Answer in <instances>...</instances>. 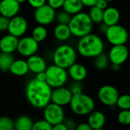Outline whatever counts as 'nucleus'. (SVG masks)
I'll use <instances>...</instances> for the list:
<instances>
[{
    "instance_id": "nucleus-35",
    "label": "nucleus",
    "mask_w": 130,
    "mask_h": 130,
    "mask_svg": "<svg viewBox=\"0 0 130 130\" xmlns=\"http://www.w3.org/2000/svg\"><path fill=\"white\" fill-rule=\"evenodd\" d=\"M79 82H75L69 88L73 95L82 93V85L79 84Z\"/></svg>"
},
{
    "instance_id": "nucleus-31",
    "label": "nucleus",
    "mask_w": 130,
    "mask_h": 130,
    "mask_svg": "<svg viewBox=\"0 0 130 130\" xmlns=\"http://www.w3.org/2000/svg\"><path fill=\"white\" fill-rule=\"evenodd\" d=\"M13 129H14V122L10 117H0V130H12Z\"/></svg>"
},
{
    "instance_id": "nucleus-47",
    "label": "nucleus",
    "mask_w": 130,
    "mask_h": 130,
    "mask_svg": "<svg viewBox=\"0 0 130 130\" xmlns=\"http://www.w3.org/2000/svg\"><path fill=\"white\" fill-rule=\"evenodd\" d=\"M129 77H130V66H129Z\"/></svg>"
},
{
    "instance_id": "nucleus-25",
    "label": "nucleus",
    "mask_w": 130,
    "mask_h": 130,
    "mask_svg": "<svg viewBox=\"0 0 130 130\" xmlns=\"http://www.w3.org/2000/svg\"><path fill=\"white\" fill-rule=\"evenodd\" d=\"M12 53H0V70L2 72L9 71L11 64L14 62Z\"/></svg>"
},
{
    "instance_id": "nucleus-3",
    "label": "nucleus",
    "mask_w": 130,
    "mask_h": 130,
    "mask_svg": "<svg viewBox=\"0 0 130 130\" xmlns=\"http://www.w3.org/2000/svg\"><path fill=\"white\" fill-rule=\"evenodd\" d=\"M93 24L88 13L81 11L72 15V19L69 23V27L72 35L81 38L91 33Z\"/></svg>"
},
{
    "instance_id": "nucleus-49",
    "label": "nucleus",
    "mask_w": 130,
    "mask_h": 130,
    "mask_svg": "<svg viewBox=\"0 0 130 130\" xmlns=\"http://www.w3.org/2000/svg\"><path fill=\"white\" fill-rule=\"evenodd\" d=\"M0 15H1V14H0Z\"/></svg>"
},
{
    "instance_id": "nucleus-48",
    "label": "nucleus",
    "mask_w": 130,
    "mask_h": 130,
    "mask_svg": "<svg viewBox=\"0 0 130 130\" xmlns=\"http://www.w3.org/2000/svg\"><path fill=\"white\" fill-rule=\"evenodd\" d=\"M2 53V51H1V49H0V53Z\"/></svg>"
},
{
    "instance_id": "nucleus-37",
    "label": "nucleus",
    "mask_w": 130,
    "mask_h": 130,
    "mask_svg": "<svg viewBox=\"0 0 130 130\" xmlns=\"http://www.w3.org/2000/svg\"><path fill=\"white\" fill-rule=\"evenodd\" d=\"M46 2L47 0H27V2L29 3V5L34 8H37L43 5L44 4L46 3Z\"/></svg>"
},
{
    "instance_id": "nucleus-50",
    "label": "nucleus",
    "mask_w": 130,
    "mask_h": 130,
    "mask_svg": "<svg viewBox=\"0 0 130 130\" xmlns=\"http://www.w3.org/2000/svg\"><path fill=\"white\" fill-rule=\"evenodd\" d=\"M0 38H1V37H0Z\"/></svg>"
},
{
    "instance_id": "nucleus-11",
    "label": "nucleus",
    "mask_w": 130,
    "mask_h": 130,
    "mask_svg": "<svg viewBox=\"0 0 130 130\" xmlns=\"http://www.w3.org/2000/svg\"><path fill=\"white\" fill-rule=\"evenodd\" d=\"M129 56L128 47L125 44L113 45L108 53V57L112 65L121 66L126 62Z\"/></svg>"
},
{
    "instance_id": "nucleus-20",
    "label": "nucleus",
    "mask_w": 130,
    "mask_h": 130,
    "mask_svg": "<svg viewBox=\"0 0 130 130\" xmlns=\"http://www.w3.org/2000/svg\"><path fill=\"white\" fill-rule=\"evenodd\" d=\"M120 14L119 10L115 7H107L104 11L103 22L108 27L117 24L120 21Z\"/></svg>"
},
{
    "instance_id": "nucleus-27",
    "label": "nucleus",
    "mask_w": 130,
    "mask_h": 130,
    "mask_svg": "<svg viewBox=\"0 0 130 130\" xmlns=\"http://www.w3.org/2000/svg\"><path fill=\"white\" fill-rule=\"evenodd\" d=\"M110 59L108 57V54H104V53H101L98 56L94 57V67L98 69V70H104L105 69L109 63H110Z\"/></svg>"
},
{
    "instance_id": "nucleus-6",
    "label": "nucleus",
    "mask_w": 130,
    "mask_h": 130,
    "mask_svg": "<svg viewBox=\"0 0 130 130\" xmlns=\"http://www.w3.org/2000/svg\"><path fill=\"white\" fill-rule=\"evenodd\" d=\"M45 73L46 77V82L52 88L64 86L69 78L66 69L60 67L56 64L47 66Z\"/></svg>"
},
{
    "instance_id": "nucleus-10",
    "label": "nucleus",
    "mask_w": 130,
    "mask_h": 130,
    "mask_svg": "<svg viewBox=\"0 0 130 130\" xmlns=\"http://www.w3.org/2000/svg\"><path fill=\"white\" fill-rule=\"evenodd\" d=\"M120 97L118 90L113 85H106L100 88L98 92V100L108 107L115 106Z\"/></svg>"
},
{
    "instance_id": "nucleus-26",
    "label": "nucleus",
    "mask_w": 130,
    "mask_h": 130,
    "mask_svg": "<svg viewBox=\"0 0 130 130\" xmlns=\"http://www.w3.org/2000/svg\"><path fill=\"white\" fill-rule=\"evenodd\" d=\"M88 15L94 24H101L103 22L104 10L99 8L96 5H94L90 8Z\"/></svg>"
},
{
    "instance_id": "nucleus-46",
    "label": "nucleus",
    "mask_w": 130,
    "mask_h": 130,
    "mask_svg": "<svg viewBox=\"0 0 130 130\" xmlns=\"http://www.w3.org/2000/svg\"><path fill=\"white\" fill-rule=\"evenodd\" d=\"M108 2H113V1H114V0H107Z\"/></svg>"
},
{
    "instance_id": "nucleus-21",
    "label": "nucleus",
    "mask_w": 130,
    "mask_h": 130,
    "mask_svg": "<svg viewBox=\"0 0 130 130\" xmlns=\"http://www.w3.org/2000/svg\"><path fill=\"white\" fill-rule=\"evenodd\" d=\"M9 72L16 76H24L29 72L28 65L27 60L24 59H17L14 60L11 64Z\"/></svg>"
},
{
    "instance_id": "nucleus-18",
    "label": "nucleus",
    "mask_w": 130,
    "mask_h": 130,
    "mask_svg": "<svg viewBox=\"0 0 130 130\" xmlns=\"http://www.w3.org/2000/svg\"><path fill=\"white\" fill-rule=\"evenodd\" d=\"M69 76L75 82H82L88 76L86 67L78 62H75L68 69Z\"/></svg>"
},
{
    "instance_id": "nucleus-7",
    "label": "nucleus",
    "mask_w": 130,
    "mask_h": 130,
    "mask_svg": "<svg viewBox=\"0 0 130 130\" xmlns=\"http://www.w3.org/2000/svg\"><path fill=\"white\" fill-rule=\"evenodd\" d=\"M105 35L107 41L112 46L126 44L129 40V33L127 30L123 26L118 24L109 26Z\"/></svg>"
},
{
    "instance_id": "nucleus-14",
    "label": "nucleus",
    "mask_w": 130,
    "mask_h": 130,
    "mask_svg": "<svg viewBox=\"0 0 130 130\" xmlns=\"http://www.w3.org/2000/svg\"><path fill=\"white\" fill-rule=\"evenodd\" d=\"M72 97L73 94L70 88H66L64 86L56 88L52 91L51 102L64 107L66 105H69Z\"/></svg>"
},
{
    "instance_id": "nucleus-36",
    "label": "nucleus",
    "mask_w": 130,
    "mask_h": 130,
    "mask_svg": "<svg viewBox=\"0 0 130 130\" xmlns=\"http://www.w3.org/2000/svg\"><path fill=\"white\" fill-rule=\"evenodd\" d=\"M65 0H47V4L54 9H59L62 8Z\"/></svg>"
},
{
    "instance_id": "nucleus-2",
    "label": "nucleus",
    "mask_w": 130,
    "mask_h": 130,
    "mask_svg": "<svg viewBox=\"0 0 130 130\" xmlns=\"http://www.w3.org/2000/svg\"><path fill=\"white\" fill-rule=\"evenodd\" d=\"M104 43L97 34H89L81 37L77 44V52L83 57L94 58L104 53Z\"/></svg>"
},
{
    "instance_id": "nucleus-13",
    "label": "nucleus",
    "mask_w": 130,
    "mask_h": 130,
    "mask_svg": "<svg viewBox=\"0 0 130 130\" xmlns=\"http://www.w3.org/2000/svg\"><path fill=\"white\" fill-rule=\"evenodd\" d=\"M28 27L27 21L25 18L21 15H15L10 18L8 27V32L17 37H21L25 34Z\"/></svg>"
},
{
    "instance_id": "nucleus-32",
    "label": "nucleus",
    "mask_w": 130,
    "mask_h": 130,
    "mask_svg": "<svg viewBox=\"0 0 130 130\" xmlns=\"http://www.w3.org/2000/svg\"><path fill=\"white\" fill-rule=\"evenodd\" d=\"M32 130H53V126L43 119L34 123Z\"/></svg>"
},
{
    "instance_id": "nucleus-30",
    "label": "nucleus",
    "mask_w": 130,
    "mask_h": 130,
    "mask_svg": "<svg viewBox=\"0 0 130 130\" xmlns=\"http://www.w3.org/2000/svg\"><path fill=\"white\" fill-rule=\"evenodd\" d=\"M117 120L123 126H129L130 110H121L117 115Z\"/></svg>"
},
{
    "instance_id": "nucleus-24",
    "label": "nucleus",
    "mask_w": 130,
    "mask_h": 130,
    "mask_svg": "<svg viewBox=\"0 0 130 130\" xmlns=\"http://www.w3.org/2000/svg\"><path fill=\"white\" fill-rule=\"evenodd\" d=\"M34 122L28 116H20L14 122V129L18 130H32Z\"/></svg>"
},
{
    "instance_id": "nucleus-1",
    "label": "nucleus",
    "mask_w": 130,
    "mask_h": 130,
    "mask_svg": "<svg viewBox=\"0 0 130 130\" xmlns=\"http://www.w3.org/2000/svg\"><path fill=\"white\" fill-rule=\"evenodd\" d=\"M52 88L46 82L36 79L29 81L25 88V96L31 106L38 109H43L51 102Z\"/></svg>"
},
{
    "instance_id": "nucleus-42",
    "label": "nucleus",
    "mask_w": 130,
    "mask_h": 130,
    "mask_svg": "<svg viewBox=\"0 0 130 130\" xmlns=\"http://www.w3.org/2000/svg\"><path fill=\"white\" fill-rule=\"evenodd\" d=\"M35 78L37 79V80H39V81L46 82V73H45V72H41L37 73V74H36Z\"/></svg>"
},
{
    "instance_id": "nucleus-33",
    "label": "nucleus",
    "mask_w": 130,
    "mask_h": 130,
    "mask_svg": "<svg viewBox=\"0 0 130 130\" xmlns=\"http://www.w3.org/2000/svg\"><path fill=\"white\" fill-rule=\"evenodd\" d=\"M72 15H71L70 14H69L68 12H66V11L63 10L56 14V21L58 22V24H69V23L70 22V21L72 19Z\"/></svg>"
},
{
    "instance_id": "nucleus-29",
    "label": "nucleus",
    "mask_w": 130,
    "mask_h": 130,
    "mask_svg": "<svg viewBox=\"0 0 130 130\" xmlns=\"http://www.w3.org/2000/svg\"><path fill=\"white\" fill-rule=\"evenodd\" d=\"M116 106L120 110H130V94L120 95Z\"/></svg>"
},
{
    "instance_id": "nucleus-45",
    "label": "nucleus",
    "mask_w": 130,
    "mask_h": 130,
    "mask_svg": "<svg viewBox=\"0 0 130 130\" xmlns=\"http://www.w3.org/2000/svg\"><path fill=\"white\" fill-rule=\"evenodd\" d=\"M18 2H19L20 4H21V3H24V2H27V0H16Z\"/></svg>"
},
{
    "instance_id": "nucleus-38",
    "label": "nucleus",
    "mask_w": 130,
    "mask_h": 130,
    "mask_svg": "<svg viewBox=\"0 0 130 130\" xmlns=\"http://www.w3.org/2000/svg\"><path fill=\"white\" fill-rule=\"evenodd\" d=\"M108 2L107 0H97L95 5L97 7H98L99 8L102 9V10H105L107 7H108Z\"/></svg>"
},
{
    "instance_id": "nucleus-28",
    "label": "nucleus",
    "mask_w": 130,
    "mask_h": 130,
    "mask_svg": "<svg viewBox=\"0 0 130 130\" xmlns=\"http://www.w3.org/2000/svg\"><path fill=\"white\" fill-rule=\"evenodd\" d=\"M47 34H48V32L45 26L40 25V24L35 27L32 31V37L34 40H36L38 43L43 41L46 38Z\"/></svg>"
},
{
    "instance_id": "nucleus-22",
    "label": "nucleus",
    "mask_w": 130,
    "mask_h": 130,
    "mask_svg": "<svg viewBox=\"0 0 130 130\" xmlns=\"http://www.w3.org/2000/svg\"><path fill=\"white\" fill-rule=\"evenodd\" d=\"M53 34L55 38L59 41H66L72 36L71 30L69 29V24H58L53 30Z\"/></svg>"
},
{
    "instance_id": "nucleus-5",
    "label": "nucleus",
    "mask_w": 130,
    "mask_h": 130,
    "mask_svg": "<svg viewBox=\"0 0 130 130\" xmlns=\"http://www.w3.org/2000/svg\"><path fill=\"white\" fill-rule=\"evenodd\" d=\"M69 107L73 113L78 116H87L95 108V102L89 95L83 92L73 95Z\"/></svg>"
},
{
    "instance_id": "nucleus-9",
    "label": "nucleus",
    "mask_w": 130,
    "mask_h": 130,
    "mask_svg": "<svg viewBox=\"0 0 130 130\" xmlns=\"http://www.w3.org/2000/svg\"><path fill=\"white\" fill-rule=\"evenodd\" d=\"M56 9L52 8L47 3L35 8L34 18L36 22L40 25H49L52 24L56 19Z\"/></svg>"
},
{
    "instance_id": "nucleus-16",
    "label": "nucleus",
    "mask_w": 130,
    "mask_h": 130,
    "mask_svg": "<svg viewBox=\"0 0 130 130\" xmlns=\"http://www.w3.org/2000/svg\"><path fill=\"white\" fill-rule=\"evenodd\" d=\"M19 39L12 34H6L0 38V49L2 53H13L18 49Z\"/></svg>"
},
{
    "instance_id": "nucleus-4",
    "label": "nucleus",
    "mask_w": 130,
    "mask_h": 130,
    "mask_svg": "<svg viewBox=\"0 0 130 130\" xmlns=\"http://www.w3.org/2000/svg\"><path fill=\"white\" fill-rule=\"evenodd\" d=\"M77 50L68 44H62L59 46L54 51L53 55V60L54 64L68 69L77 60Z\"/></svg>"
},
{
    "instance_id": "nucleus-12",
    "label": "nucleus",
    "mask_w": 130,
    "mask_h": 130,
    "mask_svg": "<svg viewBox=\"0 0 130 130\" xmlns=\"http://www.w3.org/2000/svg\"><path fill=\"white\" fill-rule=\"evenodd\" d=\"M39 49V43L31 37H24L19 39L17 51L24 57L36 54Z\"/></svg>"
},
{
    "instance_id": "nucleus-15",
    "label": "nucleus",
    "mask_w": 130,
    "mask_h": 130,
    "mask_svg": "<svg viewBox=\"0 0 130 130\" xmlns=\"http://www.w3.org/2000/svg\"><path fill=\"white\" fill-rule=\"evenodd\" d=\"M20 8L21 4L16 0H0V14L8 18L17 15Z\"/></svg>"
},
{
    "instance_id": "nucleus-44",
    "label": "nucleus",
    "mask_w": 130,
    "mask_h": 130,
    "mask_svg": "<svg viewBox=\"0 0 130 130\" xmlns=\"http://www.w3.org/2000/svg\"><path fill=\"white\" fill-rule=\"evenodd\" d=\"M107 28H108V26L107 24H105L104 22L101 23V27H99V30H100L101 32L105 34L106 31H107Z\"/></svg>"
},
{
    "instance_id": "nucleus-17",
    "label": "nucleus",
    "mask_w": 130,
    "mask_h": 130,
    "mask_svg": "<svg viewBox=\"0 0 130 130\" xmlns=\"http://www.w3.org/2000/svg\"><path fill=\"white\" fill-rule=\"evenodd\" d=\"M27 62L28 65L29 71L34 74L45 72L47 68L46 62L45 59L42 56L36 54L29 56L27 59Z\"/></svg>"
},
{
    "instance_id": "nucleus-40",
    "label": "nucleus",
    "mask_w": 130,
    "mask_h": 130,
    "mask_svg": "<svg viewBox=\"0 0 130 130\" xmlns=\"http://www.w3.org/2000/svg\"><path fill=\"white\" fill-rule=\"evenodd\" d=\"M53 130H68V128L65 123H58L53 126Z\"/></svg>"
},
{
    "instance_id": "nucleus-41",
    "label": "nucleus",
    "mask_w": 130,
    "mask_h": 130,
    "mask_svg": "<svg viewBox=\"0 0 130 130\" xmlns=\"http://www.w3.org/2000/svg\"><path fill=\"white\" fill-rule=\"evenodd\" d=\"M81 1L83 3L84 6L89 7V8L95 5V3L97 2V0H81Z\"/></svg>"
},
{
    "instance_id": "nucleus-34",
    "label": "nucleus",
    "mask_w": 130,
    "mask_h": 130,
    "mask_svg": "<svg viewBox=\"0 0 130 130\" xmlns=\"http://www.w3.org/2000/svg\"><path fill=\"white\" fill-rule=\"evenodd\" d=\"M9 21L10 18L3 15H0V32L8 30Z\"/></svg>"
},
{
    "instance_id": "nucleus-23",
    "label": "nucleus",
    "mask_w": 130,
    "mask_h": 130,
    "mask_svg": "<svg viewBox=\"0 0 130 130\" xmlns=\"http://www.w3.org/2000/svg\"><path fill=\"white\" fill-rule=\"evenodd\" d=\"M83 7L84 5L81 0H65L62 8L71 15H74L81 12Z\"/></svg>"
},
{
    "instance_id": "nucleus-8",
    "label": "nucleus",
    "mask_w": 130,
    "mask_h": 130,
    "mask_svg": "<svg viewBox=\"0 0 130 130\" xmlns=\"http://www.w3.org/2000/svg\"><path fill=\"white\" fill-rule=\"evenodd\" d=\"M43 118L53 126L63 123L65 120V112L62 106L50 102L43 108Z\"/></svg>"
},
{
    "instance_id": "nucleus-39",
    "label": "nucleus",
    "mask_w": 130,
    "mask_h": 130,
    "mask_svg": "<svg viewBox=\"0 0 130 130\" xmlns=\"http://www.w3.org/2000/svg\"><path fill=\"white\" fill-rule=\"evenodd\" d=\"M76 129L77 130H92L91 127L90 126V125L88 123H82L78 124L76 126Z\"/></svg>"
},
{
    "instance_id": "nucleus-19",
    "label": "nucleus",
    "mask_w": 130,
    "mask_h": 130,
    "mask_svg": "<svg viewBox=\"0 0 130 130\" xmlns=\"http://www.w3.org/2000/svg\"><path fill=\"white\" fill-rule=\"evenodd\" d=\"M88 123L92 129L101 130L106 123V116L100 110H93L88 114Z\"/></svg>"
},
{
    "instance_id": "nucleus-43",
    "label": "nucleus",
    "mask_w": 130,
    "mask_h": 130,
    "mask_svg": "<svg viewBox=\"0 0 130 130\" xmlns=\"http://www.w3.org/2000/svg\"><path fill=\"white\" fill-rule=\"evenodd\" d=\"M65 124L66 125V126H67L68 129H76L75 123L73 120H67V121L65 123Z\"/></svg>"
}]
</instances>
